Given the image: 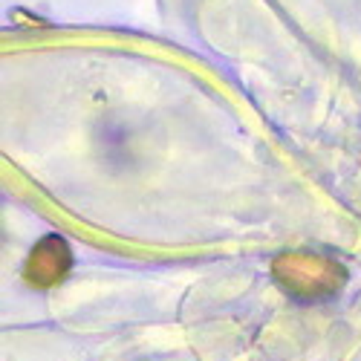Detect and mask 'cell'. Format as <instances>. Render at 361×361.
<instances>
[{"label":"cell","mask_w":361,"mask_h":361,"mask_svg":"<svg viewBox=\"0 0 361 361\" xmlns=\"http://www.w3.org/2000/svg\"><path fill=\"white\" fill-rule=\"evenodd\" d=\"M347 278L341 260L310 249L281 252L272 260V281L298 304H324L347 286Z\"/></svg>","instance_id":"cell-1"},{"label":"cell","mask_w":361,"mask_h":361,"mask_svg":"<svg viewBox=\"0 0 361 361\" xmlns=\"http://www.w3.org/2000/svg\"><path fill=\"white\" fill-rule=\"evenodd\" d=\"M73 269V249L61 234H47L23 263V281L35 289L58 286Z\"/></svg>","instance_id":"cell-2"}]
</instances>
